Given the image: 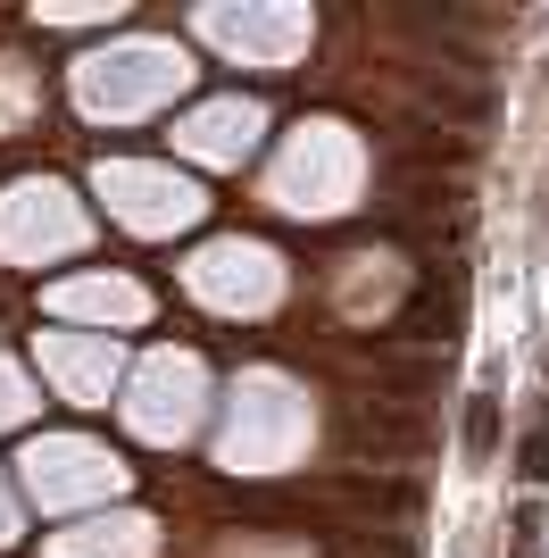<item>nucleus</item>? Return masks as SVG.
Returning a JSON list of instances; mask_svg holds the SVG:
<instances>
[{
	"instance_id": "obj_1",
	"label": "nucleus",
	"mask_w": 549,
	"mask_h": 558,
	"mask_svg": "<svg viewBox=\"0 0 549 558\" xmlns=\"http://www.w3.org/2000/svg\"><path fill=\"white\" fill-rule=\"evenodd\" d=\"M457 450H466V466H491V459H500V400H491V392L466 400V442H457Z\"/></svg>"
},
{
	"instance_id": "obj_2",
	"label": "nucleus",
	"mask_w": 549,
	"mask_h": 558,
	"mask_svg": "<svg viewBox=\"0 0 549 558\" xmlns=\"http://www.w3.org/2000/svg\"><path fill=\"white\" fill-rule=\"evenodd\" d=\"M541 525H549V509H541V500H525V509H516V525H508L516 558H541Z\"/></svg>"
},
{
	"instance_id": "obj_3",
	"label": "nucleus",
	"mask_w": 549,
	"mask_h": 558,
	"mask_svg": "<svg viewBox=\"0 0 549 558\" xmlns=\"http://www.w3.org/2000/svg\"><path fill=\"white\" fill-rule=\"evenodd\" d=\"M525 475H533V484H541V475H549V417H541V425H533V434H525Z\"/></svg>"
}]
</instances>
